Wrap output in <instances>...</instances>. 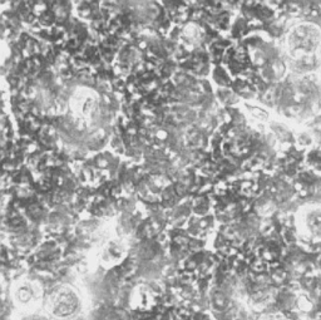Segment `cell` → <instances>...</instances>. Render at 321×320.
Returning <instances> with one entry per match:
<instances>
[{
  "mask_svg": "<svg viewBox=\"0 0 321 320\" xmlns=\"http://www.w3.org/2000/svg\"><path fill=\"white\" fill-rule=\"evenodd\" d=\"M77 305H78L77 297L72 293H63V294L59 293L58 295H55L52 301V312L58 317H68L77 312L75 310Z\"/></svg>",
  "mask_w": 321,
  "mask_h": 320,
  "instance_id": "6da1fadb",
  "label": "cell"
}]
</instances>
